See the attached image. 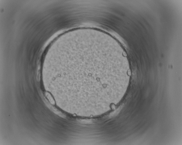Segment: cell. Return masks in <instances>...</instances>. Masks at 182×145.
<instances>
[{
	"instance_id": "cell-1",
	"label": "cell",
	"mask_w": 182,
	"mask_h": 145,
	"mask_svg": "<svg viewBox=\"0 0 182 145\" xmlns=\"http://www.w3.org/2000/svg\"><path fill=\"white\" fill-rule=\"evenodd\" d=\"M76 58L65 68L56 70L63 81L65 98L77 110L93 111L110 107L118 101L122 73L115 61L114 53L100 48L80 49Z\"/></svg>"
},
{
	"instance_id": "cell-2",
	"label": "cell",
	"mask_w": 182,
	"mask_h": 145,
	"mask_svg": "<svg viewBox=\"0 0 182 145\" xmlns=\"http://www.w3.org/2000/svg\"><path fill=\"white\" fill-rule=\"evenodd\" d=\"M45 95L50 102L52 104H55V102L51 94L48 92L46 91L45 92Z\"/></svg>"
}]
</instances>
